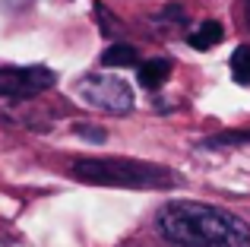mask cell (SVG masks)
<instances>
[{
  "label": "cell",
  "instance_id": "6da1fadb",
  "mask_svg": "<svg viewBox=\"0 0 250 247\" xmlns=\"http://www.w3.org/2000/svg\"><path fill=\"white\" fill-rule=\"evenodd\" d=\"M159 231L174 247H250V225L241 216L196 200H174L159 212Z\"/></svg>",
  "mask_w": 250,
  "mask_h": 247
},
{
  "label": "cell",
  "instance_id": "7c38bea8",
  "mask_svg": "<svg viewBox=\"0 0 250 247\" xmlns=\"http://www.w3.org/2000/svg\"><path fill=\"white\" fill-rule=\"evenodd\" d=\"M247 25H250V0H247Z\"/></svg>",
  "mask_w": 250,
  "mask_h": 247
},
{
  "label": "cell",
  "instance_id": "9c48e42d",
  "mask_svg": "<svg viewBox=\"0 0 250 247\" xmlns=\"http://www.w3.org/2000/svg\"><path fill=\"white\" fill-rule=\"evenodd\" d=\"M241 143H250V133H219V136H209L203 146L206 149H222V146H241Z\"/></svg>",
  "mask_w": 250,
  "mask_h": 247
},
{
  "label": "cell",
  "instance_id": "277c9868",
  "mask_svg": "<svg viewBox=\"0 0 250 247\" xmlns=\"http://www.w3.org/2000/svg\"><path fill=\"white\" fill-rule=\"evenodd\" d=\"M57 82L54 70L32 63V67H0V99L6 102H25L48 92Z\"/></svg>",
  "mask_w": 250,
  "mask_h": 247
},
{
  "label": "cell",
  "instance_id": "52a82bcc",
  "mask_svg": "<svg viewBox=\"0 0 250 247\" xmlns=\"http://www.w3.org/2000/svg\"><path fill=\"white\" fill-rule=\"evenodd\" d=\"M102 63L104 67H136V63H140V51H136L133 44L117 41L102 54Z\"/></svg>",
  "mask_w": 250,
  "mask_h": 247
},
{
  "label": "cell",
  "instance_id": "8fae6325",
  "mask_svg": "<svg viewBox=\"0 0 250 247\" xmlns=\"http://www.w3.org/2000/svg\"><path fill=\"white\" fill-rule=\"evenodd\" d=\"M32 0H3V6H10V10H25Z\"/></svg>",
  "mask_w": 250,
  "mask_h": 247
},
{
  "label": "cell",
  "instance_id": "ba28073f",
  "mask_svg": "<svg viewBox=\"0 0 250 247\" xmlns=\"http://www.w3.org/2000/svg\"><path fill=\"white\" fill-rule=\"evenodd\" d=\"M231 76H234V82H241V86H250V48L247 44H241V48L231 54Z\"/></svg>",
  "mask_w": 250,
  "mask_h": 247
},
{
  "label": "cell",
  "instance_id": "8992f818",
  "mask_svg": "<svg viewBox=\"0 0 250 247\" xmlns=\"http://www.w3.org/2000/svg\"><path fill=\"white\" fill-rule=\"evenodd\" d=\"M222 22H215V19H206L203 25H196V32H190V48H196V51H209L212 44H219L222 41Z\"/></svg>",
  "mask_w": 250,
  "mask_h": 247
},
{
  "label": "cell",
  "instance_id": "5b68a950",
  "mask_svg": "<svg viewBox=\"0 0 250 247\" xmlns=\"http://www.w3.org/2000/svg\"><path fill=\"white\" fill-rule=\"evenodd\" d=\"M168 76H171V61H165V57H152V61L140 63V82L146 89H159Z\"/></svg>",
  "mask_w": 250,
  "mask_h": 247
},
{
  "label": "cell",
  "instance_id": "7a4b0ae2",
  "mask_svg": "<svg viewBox=\"0 0 250 247\" xmlns=\"http://www.w3.org/2000/svg\"><path fill=\"white\" fill-rule=\"evenodd\" d=\"M73 178L85 184H102V187H165L174 184L177 174L165 171L149 162H130V159H76L70 165Z\"/></svg>",
  "mask_w": 250,
  "mask_h": 247
},
{
  "label": "cell",
  "instance_id": "30bf717a",
  "mask_svg": "<svg viewBox=\"0 0 250 247\" xmlns=\"http://www.w3.org/2000/svg\"><path fill=\"white\" fill-rule=\"evenodd\" d=\"M76 133L89 136L92 143H102V140H104V130H98V127H85V124H80V127H76Z\"/></svg>",
  "mask_w": 250,
  "mask_h": 247
},
{
  "label": "cell",
  "instance_id": "3957f363",
  "mask_svg": "<svg viewBox=\"0 0 250 247\" xmlns=\"http://www.w3.org/2000/svg\"><path fill=\"white\" fill-rule=\"evenodd\" d=\"M76 92L85 105L102 108L111 114H127L133 108V89L121 80V76H108V73H89L76 82Z\"/></svg>",
  "mask_w": 250,
  "mask_h": 247
}]
</instances>
